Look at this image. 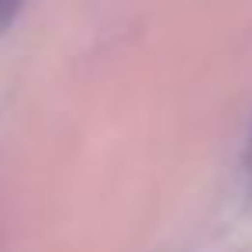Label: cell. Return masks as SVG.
<instances>
[{
  "mask_svg": "<svg viewBox=\"0 0 252 252\" xmlns=\"http://www.w3.org/2000/svg\"><path fill=\"white\" fill-rule=\"evenodd\" d=\"M25 4H28V0H0V32H4V28L21 14Z\"/></svg>",
  "mask_w": 252,
  "mask_h": 252,
  "instance_id": "obj_1",
  "label": "cell"
},
{
  "mask_svg": "<svg viewBox=\"0 0 252 252\" xmlns=\"http://www.w3.org/2000/svg\"><path fill=\"white\" fill-rule=\"evenodd\" d=\"M249 156H252V142H249Z\"/></svg>",
  "mask_w": 252,
  "mask_h": 252,
  "instance_id": "obj_2",
  "label": "cell"
}]
</instances>
